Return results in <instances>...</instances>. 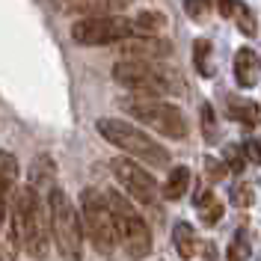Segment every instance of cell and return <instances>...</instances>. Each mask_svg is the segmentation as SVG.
Returning <instances> with one entry per match:
<instances>
[{
    "label": "cell",
    "instance_id": "cell-1",
    "mask_svg": "<svg viewBox=\"0 0 261 261\" xmlns=\"http://www.w3.org/2000/svg\"><path fill=\"white\" fill-rule=\"evenodd\" d=\"M6 244L12 249L24 246L27 255L36 261L48 258L50 231H48L45 211H42V202H39L33 184L18 187L15 202H12V214H9V238H6Z\"/></svg>",
    "mask_w": 261,
    "mask_h": 261
},
{
    "label": "cell",
    "instance_id": "cell-2",
    "mask_svg": "<svg viewBox=\"0 0 261 261\" xmlns=\"http://www.w3.org/2000/svg\"><path fill=\"white\" fill-rule=\"evenodd\" d=\"M113 81L128 86L140 98H161V95H184V81L178 71L154 63H137V60H122L113 65Z\"/></svg>",
    "mask_w": 261,
    "mask_h": 261
},
{
    "label": "cell",
    "instance_id": "cell-3",
    "mask_svg": "<svg viewBox=\"0 0 261 261\" xmlns=\"http://www.w3.org/2000/svg\"><path fill=\"white\" fill-rule=\"evenodd\" d=\"M98 134L110 143V146L122 148V151H128L134 154L137 161H146L151 163L154 169H166L169 166V151L158 143V140H151L148 134H143L140 128H134L128 122H122V119H98Z\"/></svg>",
    "mask_w": 261,
    "mask_h": 261
},
{
    "label": "cell",
    "instance_id": "cell-4",
    "mask_svg": "<svg viewBox=\"0 0 261 261\" xmlns=\"http://www.w3.org/2000/svg\"><path fill=\"white\" fill-rule=\"evenodd\" d=\"M104 199H107V208H110V217H113L116 238H122L128 255L137 261L146 258L148 252H151V231L143 223V217L137 214V208L130 205L125 196L116 193V190H107Z\"/></svg>",
    "mask_w": 261,
    "mask_h": 261
},
{
    "label": "cell",
    "instance_id": "cell-5",
    "mask_svg": "<svg viewBox=\"0 0 261 261\" xmlns=\"http://www.w3.org/2000/svg\"><path fill=\"white\" fill-rule=\"evenodd\" d=\"M48 208H50V238L57 241L60 255H65L68 261H81V217L77 208L71 205V199L63 187H54L48 196Z\"/></svg>",
    "mask_w": 261,
    "mask_h": 261
},
{
    "label": "cell",
    "instance_id": "cell-6",
    "mask_svg": "<svg viewBox=\"0 0 261 261\" xmlns=\"http://www.w3.org/2000/svg\"><path fill=\"white\" fill-rule=\"evenodd\" d=\"M125 110L130 119H137L140 125L158 130L169 140H187V134H190V125L175 104H166L158 98H130V101H125Z\"/></svg>",
    "mask_w": 261,
    "mask_h": 261
},
{
    "label": "cell",
    "instance_id": "cell-7",
    "mask_svg": "<svg viewBox=\"0 0 261 261\" xmlns=\"http://www.w3.org/2000/svg\"><path fill=\"white\" fill-rule=\"evenodd\" d=\"M81 214H83V231L89 234L92 246L101 255H110L116 249V228L104 193L95 190V187H86L81 193Z\"/></svg>",
    "mask_w": 261,
    "mask_h": 261
},
{
    "label": "cell",
    "instance_id": "cell-8",
    "mask_svg": "<svg viewBox=\"0 0 261 261\" xmlns=\"http://www.w3.org/2000/svg\"><path fill=\"white\" fill-rule=\"evenodd\" d=\"M130 21L119 15H86L74 21L71 27V39L83 45V48H98V45H113V42H125L130 39Z\"/></svg>",
    "mask_w": 261,
    "mask_h": 261
},
{
    "label": "cell",
    "instance_id": "cell-9",
    "mask_svg": "<svg viewBox=\"0 0 261 261\" xmlns=\"http://www.w3.org/2000/svg\"><path fill=\"white\" fill-rule=\"evenodd\" d=\"M113 175L128 190V196H134L146 208H154V202H158V181L151 178V172H146L140 163L128 161V158H119V161H113Z\"/></svg>",
    "mask_w": 261,
    "mask_h": 261
},
{
    "label": "cell",
    "instance_id": "cell-10",
    "mask_svg": "<svg viewBox=\"0 0 261 261\" xmlns=\"http://www.w3.org/2000/svg\"><path fill=\"white\" fill-rule=\"evenodd\" d=\"M119 50H122V57H128V60L151 63V60H158V57H169V54H172V45L163 42V39H125Z\"/></svg>",
    "mask_w": 261,
    "mask_h": 261
},
{
    "label": "cell",
    "instance_id": "cell-11",
    "mask_svg": "<svg viewBox=\"0 0 261 261\" xmlns=\"http://www.w3.org/2000/svg\"><path fill=\"white\" fill-rule=\"evenodd\" d=\"M261 77V60L258 54L252 48H241L238 54H234V81H238V86H244V89H249V86H255Z\"/></svg>",
    "mask_w": 261,
    "mask_h": 261
},
{
    "label": "cell",
    "instance_id": "cell-12",
    "mask_svg": "<svg viewBox=\"0 0 261 261\" xmlns=\"http://www.w3.org/2000/svg\"><path fill=\"white\" fill-rule=\"evenodd\" d=\"M196 211H199V220L205 223V226H217L220 220H223V202L217 199L214 190H199L196 193Z\"/></svg>",
    "mask_w": 261,
    "mask_h": 261
},
{
    "label": "cell",
    "instance_id": "cell-13",
    "mask_svg": "<svg viewBox=\"0 0 261 261\" xmlns=\"http://www.w3.org/2000/svg\"><path fill=\"white\" fill-rule=\"evenodd\" d=\"M228 116L234 119V122H241L246 128H255L261 122V107L255 101H249V98H228Z\"/></svg>",
    "mask_w": 261,
    "mask_h": 261
},
{
    "label": "cell",
    "instance_id": "cell-14",
    "mask_svg": "<svg viewBox=\"0 0 261 261\" xmlns=\"http://www.w3.org/2000/svg\"><path fill=\"white\" fill-rule=\"evenodd\" d=\"M187 187H190V169L187 166H175V169H169L161 193H163V199L175 202V199H181V196L187 193Z\"/></svg>",
    "mask_w": 261,
    "mask_h": 261
},
{
    "label": "cell",
    "instance_id": "cell-15",
    "mask_svg": "<svg viewBox=\"0 0 261 261\" xmlns=\"http://www.w3.org/2000/svg\"><path fill=\"white\" fill-rule=\"evenodd\" d=\"M172 246H175V252H178L184 261H190L196 255V231L190 223H175V228H172Z\"/></svg>",
    "mask_w": 261,
    "mask_h": 261
},
{
    "label": "cell",
    "instance_id": "cell-16",
    "mask_svg": "<svg viewBox=\"0 0 261 261\" xmlns=\"http://www.w3.org/2000/svg\"><path fill=\"white\" fill-rule=\"evenodd\" d=\"M193 65L202 77L214 74V45L208 39H196L193 42Z\"/></svg>",
    "mask_w": 261,
    "mask_h": 261
},
{
    "label": "cell",
    "instance_id": "cell-17",
    "mask_svg": "<svg viewBox=\"0 0 261 261\" xmlns=\"http://www.w3.org/2000/svg\"><path fill=\"white\" fill-rule=\"evenodd\" d=\"M163 27H166V18H163L161 12H140V15L130 21V30H134V33H143L146 39L158 36Z\"/></svg>",
    "mask_w": 261,
    "mask_h": 261
},
{
    "label": "cell",
    "instance_id": "cell-18",
    "mask_svg": "<svg viewBox=\"0 0 261 261\" xmlns=\"http://www.w3.org/2000/svg\"><path fill=\"white\" fill-rule=\"evenodd\" d=\"M202 137L205 143H217L220 140V130H217V113H214L211 101H202Z\"/></svg>",
    "mask_w": 261,
    "mask_h": 261
},
{
    "label": "cell",
    "instance_id": "cell-19",
    "mask_svg": "<svg viewBox=\"0 0 261 261\" xmlns=\"http://www.w3.org/2000/svg\"><path fill=\"white\" fill-rule=\"evenodd\" d=\"M231 15H238V30L244 33V36H255V33H258L255 15H252V9H249L246 3H234V12H231Z\"/></svg>",
    "mask_w": 261,
    "mask_h": 261
},
{
    "label": "cell",
    "instance_id": "cell-20",
    "mask_svg": "<svg viewBox=\"0 0 261 261\" xmlns=\"http://www.w3.org/2000/svg\"><path fill=\"white\" fill-rule=\"evenodd\" d=\"M246 255H249V241H246L244 228H238L228 244V261H246Z\"/></svg>",
    "mask_w": 261,
    "mask_h": 261
},
{
    "label": "cell",
    "instance_id": "cell-21",
    "mask_svg": "<svg viewBox=\"0 0 261 261\" xmlns=\"http://www.w3.org/2000/svg\"><path fill=\"white\" fill-rule=\"evenodd\" d=\"M223 166L226 169H231V172H244V166H246V158H244V148L241 146H226L223 148Z\"/></svg>",
    "mask_w": 261,
    "mask_h": 261
},
{
    "label": "cell",
    "instance_id": "cell-22",
    "mask_svg": "<svg viewBox=\"0 0 261 261\" xmlns=\"http://www.w3.org/2000/svg\"><path fill=\"white\" fill-rule=\"evenodd\" d=\"M252 199H255V193H252V187H249V184L241 181V184H234V187H231V205H234V208H249V205H252Z\"/></svg>",
    "mask_w": 261,
    "mask_h": 261
},
{
    "label": "cell",
    "instance_id": "cell-23",
    "mask_svg": "<svg viewBox=\"0 0 261 261\" xmlns=\"http://www.w3.org/2000/svg\"><path fill=\"white\" fill-rule=\"evenodd\" d=\"M184 12L193 21H205L211 12V0H184Z\"/></svg>",
    "mask_w": 261,
    "mask_h": 261
},
{
    "label": "cell",
    "instance_id": "cell-24",
    "mask_svg": "<svg viewBox=\"0 0 261 261\" xmlns=\"http://www.w3.org/2000/svg\"><path fill=\"white\" fill-rule=\"evenodd\" d=\"M15 187V181L0 178V231H3V223H6V202H9V190Z\"/></svg>",
    "mask_w": 261,
    "mask_h": 261
},
{
    "label": "cell",
    "instance_id": "cell-25",
    "mask_svg": "<svg viewBox=\"0 0 261 261\" xmlns=\"http://www.w3.org/2000/svg\"><path fill=\"white\" fill-rule=\"evenodd\" d=\"M205 169H208L211 181H220L226 175V166H223V161H217V158H205Z\"/></svg>",
    "mask_w": 261,
    "mask_h": 261
},
{
    "label": "cell",
    "instance_id": "cell-26",
    "mask_svg": "<svg viewBox=\"0 0 261 261\" xmlns=\"http://www.w3.org/2000/svg\"><path fill=\"white\" fill-rule=\"evenodd\" d=\"M241 148H244V158H249L252 163H261V143L258 140H246Z\"/></svg>",
    "mask_w": 261,
    "mask_h": 261
},
{
    "label": "cell",
    "instance_id": "cell-27",
    "mask_svg": "<svg viewBox=\"0 0 261 261\" xmlns=\"http://www.w3.org/2000/svg\"><path fill=\"white\" fill-rule=\"evenodd\" d=\"M217 9H220L223 18H231V12H234V0H217Z\"/></svg>",
    "mask_w": 261,
    "mask_h": 261
},
{
    "label": "cell",
    "instance_id": "cell-28",
    "mask_svg": "<svg viewBox=\"0 0 261 261\" xmlns=\"http://www.w3.org/2000/svg\"><path fill=\"white\" fill-rule=\"evenodd\" d=\"M205 258H208V261H214V258H217V255H214V246H211V244L205 246Z\"/></svg>",
    "mask_w": 261,
    "mask_h": 261
}]
</instances>
